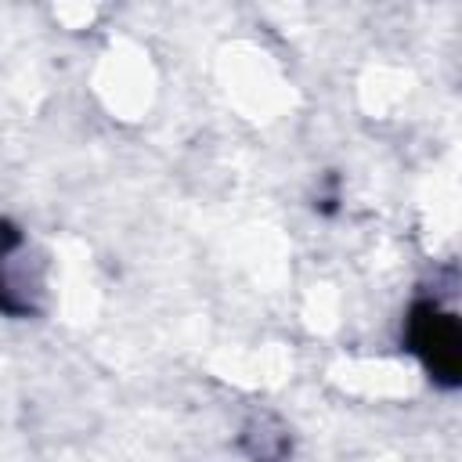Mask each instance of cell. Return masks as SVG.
Wrapping results in <instances>:
<instances>
[{"instance_id":"6da1fadb","label":"cell","mask_w":462,"mask_h":462,"mask_svg":"<svg viewBox=\"0 0 462 462\" xmlns=\"http://www.w3.org/2000/svg\"><path fill=\"white\" fill-rule=\"evenodd\" d=\"M426 343L430 346H422L426 350V357H430V365H437L440 372H455V365H458V336H455V321L451 318H444V314H426Z\"/></svg>"}]
</instances>
